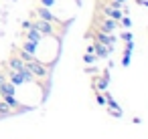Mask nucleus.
Wrapping results in <instances>:
<instances>
[{
  "label": "nucleus",
  "instance_id": "1",
  "mask_svg": "<svg viewBox=\"0 0 148 139\" xmlns=\"http://www.w3.org/2000/svg\"><path fill=\"white\" fill-rule=\"evenodd\" d=\"M25 67L33 73V77H37V79H45L47 75H49V67H45L41 61H37V59H33V61H29V63H25Z\"/></svg>",
  "mask_w": 148,
  "mask_h": 139
},
{
  "label": "nucleus",
  "instance_id": "3",
  "mask_svg": "<svg viewBox=\"0 0 148 139\" xmlns=\"http://www.w3.org/2000/svg\"><path fill=\"white\" fill-rule=\"evenodd\" d=\"M116 28H118V20H114V18H103L99 22V30H103V32H114Z\"/></svg>",
  "mask_w": 148,
  "mask_h": 139
},
{
  "label": "nucleus",
  "instance_id": "12",
  "mask_svg": "<svg viewBox=\"0 0 148 139\" xmlns=\"http://www.w3.org/2000/svg\"><path fill=\"white\" fill-rule=\"evenodd\" d=\"M10 109H12V107H8L4 101L0 103V113H2V115H8V113H10Z\"/></svg>",
  "mask_w": 148,
  "mask_h": 139
},
{
  "label": "nucleus",
  "instance_id": "9",
  "mask_svg": "<svg viewBox=\"0 0 148 139\" xmlns=\"http://www.w3.org/2000/svg\"><path fill=\"white\" fill-rule=\"evenodd\" d=\"M8 65H10V71H12V73H16V71H23V69H25V61H23L21 57H12Z\"/></svg>",
  "mask_w": 148,
  "mask_h": 139
},
{
  "label": "nucleus",
  "instance_id": "16",
  "mask_svg": "<svg viewBox=\"0 0 148 139\" xmlns=\"http://www.w3.org/2000/svg\"><path fill=\"white\" fill-rule=\"evenodd\" d=\"M124 2H126V0H114L112 6H118V8H120V4H124Z\"/></svg>",
  "mask_w": 148,
  "mask_h": 139
},
{
  "label": "nucleus",
  "instance_id": "5",
  "mask_svg": "<svg viewBox=\"0 0 148 139\" xmlns=\"http://www.w3.org/2000/svg\"><path fill=\"white\" fill-rule=\"evenodd\" d=\"M27 40H31V43H35V45H41L43 34H41L35 26H31V28H29V32H27Z\"/></svg>",
  "mask_w": 148,
  "mask_h": 139
},
{
  "label": "nucleus",
  "instance_id": "10",
  "mask_svg": "<svg viewBox=\"0 0 148 139\" xmlns=\"http://www.w3.org/2000/svg\"><path fill=\"white\" fill-rule=\"evenodd\" d=\"M37 47H39V45H35V43H31V40H27V43H25V47H23V51L35 57V55H37Z\"/></svg>",
  "mask_w": 148,
  "mask_h": 139
},
{
  "label": "nucleus",
  "instance_id": "15",
  "mask_svg": "<svg viewBox=\"0 0 148 139\" xmlns=\"http://www.w3.org/2000/svg\"><path fill=\"white\" fill-rule=\"evenodd\" d=\"M122 38H124L126 43H130V40H132V34H130V32H124V34H122Z\"/></svg>",
  "mask_w": 148,
  "mask_h": 139
},
{
  "label": "nucleus",
  "instance_id": "7",
  "mask_svg": "<svg viewBox=\"0 0 148 139\" xmlns=\"http://www.w3.org/2000/svg\"><path fill=\"white\" fill-rule=\"evenodd\" d=\"M103 12H106L110 18H114V20H120V18H122V10H120L118 6H106Z\"/></svg>",
  "mask_w": 148,
  "mask_h": 139
},
{
  "label": "nucleus",
  "instance_id": "2",
  "mask_svg": "<svg viewBox=\"0 0 148 139\" xmlns=\"http://www.w3.org/2000/svg\"><path fill=\"white\" fill-rule=\"evenodd\" d=\"M43 36H49V34H53V26H51V22H47V20H37L35 24H33Z\"/></svg>",
  "mask_w": 148,
  "mask_h": 139
},
{
  "label": "nucleus",
  "instance_id": "8",
  "mask_svg": "<svg viewBox=\"0 0 148 139\" xmlns=\"http://www.w3.org/2000/svg\"><path fill=\"white\" fill-rule=\"evenodd\" d=\"M110 51H112V49H110L108 45H101V43H97V45L93 47V53H95L97 57H101V59H106V57L110 55Z\"/></svg>",
  "mask_w": 148,
  "mask_h": 139
},
{
  "label": "nucleus",
  "instance_id": "17",
  "mask_svg": "<svg viewBox=\"0 0 148 139\" xmlns=\"http://www.w3.org/2000/svg\"><path fill=\"white\" fill-rule=\"evenodd\" d=\"M85 63H93V55L87 53V55H85Z\"/></svg>",
  "mask_w": 148,
  "mask_h": 139
},
{
  "label": "nucleus",
  "instance_id": "6",
  "mask_svg": "<svg viewBox=\"0 0 148 139\" xmlns=\"http://www.w3.org/2000/svg\"><path fill=\"white\" fill-rule=\"evenodd\" d=\"M14 85L10 81H2V85H0V95L2 97H8V95H14Z\"/></svg>",
  "mask_w": 148,
  "mask_h": 139
},
{
  "label": "nucleus",
  "instance_id": "11",
  "mask_svg": "<svg viewBox=\"0 0 148 139\" xmlns=\"http://www.w3.org/2000/svg\"><path fill=\"white\" fill-rule=\"evenodd\" d=\"M2 101H4V103H6L8 107H16V105H18V101L14 99V95H8V97H2Z\"/></svg>",
  "mask_w": 148,
  "mask_h": 139
},
{
  "label": "nucleus",
  "instance_id": "14",
  "mask_svg": "<svg viewBox=\"0 0 148 139\" xmlns=\"http://www.w3.org/2000/svg\"><path fill=\"white\" fill-rule=\"evenodd\" d=\"M120 20H122V24H124V26H126V28H128V26H130V24H132V20H130V18H124V16H122V18H120Z\"/></svg>",
  "mask_w": 148,
  "mask_h": 139
},
{
  "label": "nucleus",
  "instance_id": "18",
  "mask_svg": "<svg viewBox=\"0 0 148 139\" xmlns=\"http://www.w3.org/2000/svg\"><path fill=\"white\" fill-rule=\"evenodd\" d=\"M2 81H4V77H2V75H0V85H2Z\"/></svg>",
  "mask_w": 148,
  "mask_h": 139
},
{
  "label": "nucleus",
  "instance_id": "13",
  "mask_svg": "<svg viewBox=\"0 0 148 139\" xmlns=\"http://www.w3.org/2000/svg\"><path fill=\"white\" fill-rule=\"evenodd\" d=\"M55 0H41V6H47V8H53Z\"/></svg>",
  "mask_w": 148,
  "mask_h": 139
},
{
  "label": "nucleus",
  "instance_id": "4",
  "mask_svg": "<svg viewBox=\"0 0 148 139\" xmlns=\"http://www.w3.org/2000/svg\"><path fill=\"white\" fill-rule=\"evenodd\" d=\"M37 14L41 16V20H47V22H51V24L55 22V16H53V12H51L47 6H39V8H37Z\"/></svg>",
  "mask_w": 148,
  "mask_h": 139
}]
</instances>
